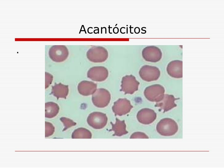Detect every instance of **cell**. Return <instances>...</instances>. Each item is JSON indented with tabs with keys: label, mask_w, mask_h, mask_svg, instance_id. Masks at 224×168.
<instances>
[{
	"label": "cell",
	"mask_w": 224,
	"mask_h": 168,
	"mask_svg": "<svg viewBox=\"0 0 224 168\" xmlns=\"http://www.w3.org/2000/svg\"><path fill=\"white\" fill-rule=\"evenodd\" d=\"M156 129L161 135L170 136L176 134L178 127L177 123L174 119L170 118H164L158 123Z\"/></svg>",
	"instance_id": "1"
},
{
	"label": "cell",
	"mask_w": 224,
	"mask_h": 168,
	"mask_svg": "<svg viewBox=\"0 0 224 168\" xmlns=\"http://www.w3.org/2000/svg\"><path fill=\"white\" fill-rule=\"evenodd\" d=\"M165 92L164 87L158 84H155L146 87L144 94L148 100L156 102H160L163 99Z\"/></svg>",
	"instance_id": "2"
},
{
	"label": "cell",
	"mask_w": 224,
	"mask_h": 168,
	"mask_svg": "<svg viewBox=\"0 0 224 168\" xmlns=\"http://www.w3.org/2000/svg\"><path fill=\"white\" fill-rule=\"evenodd\" d=\"M86 55L90 61L94 63L105 62L107 59L108 53L107 50L102 46H94L87 51Z\"/></svg>",
	"instance_id": "3"
},
{
	"label": "cell",
	"mask_w": 224,
	"mask_h": 168,
	"mask_svg": "<svg viewBox=\"0 0 224 168\" xmlns=\"http://www.w3.org/2000/svg\"><path fill=\"white\" fill-rule=\"evenodd\" d=\"M111 95L109 92L104 88L97 89L93 94L92 100L93 104L100 108L106 106L110 102Z\"/></svg>",
	"instance_id": "4"
},
{
	"label": "cell",
	"mask_w": 224,
	"mask_h": 168,
	"mask_svg": "<svg viewBox=\"0 0 224 168\" xmlns=\"http://www.w3.org/2000/svg\"><path fill=\"white\" fill-rule=\"evenodd\" d=\"M108 118L105 113L100 112H94L88 116L87 122L88 125L93 128L100 129L106 125Z\"/></svg>",
	"instance_id": "5"
},
{
	"label": "cell",
	"mask_w": 224,
	"mask_h": 168,
	"mask_svg": "<svg viewBox=\"0 0 224 168\" xmlns=\"http://www.w3.org/2000/svg\"><path fill=\"white\" fill-rule=\"evenodd\" d=\"M48 54L52 61L59 62L64 61L67 58L69 53L68 49L64 45H54L50 48Z\"/></svg>",
	"instance_id": "6"
},
{
	"label": "cell",
	"mask_w": 224,
	"mask_h": 168,
	"mask_svg": "<svg viewBox=\"0 0 224 168\" xmlns=\"http://www.w3.org/2000/svg\"><path fill=\"white\" fill-rule=\"evenodd\" d=\"M139 74L142 80L149 82L158 80L160 75V71L156 66L145 65L140 69Z\"/></svg>",
	"instance_id": "7"
},
{
	"label": "cell",
	"mask_w": 224,
	"mask_h": 168,
	"mask_svg": "<svg viewBox=\"0 0 224 168\" xmlns=\"http://www.w3.org/2000/svg\"><path fill=\"white\" fill-rule=\"evenodd\" d=\"M139 84L134 76L127 75L122 78L120 90L125 94H132L138 90Z\"/></svg>",
	"instance_id": "8"
},
{
	"label": "cell",
	"mask_w": 224,
	"mask_h": 168,
	"mask_svg": "<svg viewBox=\"0 0 224 168\" xmlns=\"http://www.w3.org/2000/svg\"><path fill=\"white\" fill-rule=\"evenodd\" d=\"M142 56L146 61L156 62L162 58V53L161 49L157 46H150L144 48L142 51Z\"/></svg>",
	"instance_id": "9"
},
{
	"label": "cell",
	"mask_w": 224,
	"mask_h": 168,
	"mask_svg": "<svg viewBox=\"0 0 224 168\" xmlns=\"http://www.w3.org/2000/svg\"><path fill=\"white\" fill-rule=\"evenodd\" d=\"M133 107L129 100L120 98L114 102L112 110L115 115L121 116L129 113Z\"/></svg>",
	"instance_id": "10"
},
{
	"label": "cell",
	"mask_w": 224,
	"mask_h": 168,
	"mask_svg": "<svg viewBox=\"0 0 224 168\" xmlns=\"http://www.w3.org/2000/svg\"><path fill=\"white\" fill-rule=\"evenodd\" d=\"M108 71L103 66H95L90 68L87 73V77L94 81L100 82L105 80L108 76Z\"/></svg>",
	"instance_id": "11"
},
{
	"label": "cell",
	"mask_w": 224,
	"mask_h": 168,
	"mask_svg": "<svg viewBox=\"0 0 224 168\" xmlns=\"http://www.w3.org/2000/svg\"><path fill=\"white\" fill-rule=\"evenodd\" d=\"M157 114L153 110L148 108H143L139 110L137 114V118L140 123L148 125L156 119Z\"/></svg>",
	"instance_id": "12"
},
{
	"label": "cell",
	"mask_w": 224,
	"mask_h": 168,
	"mask_svg": "<svg viewBox=\"0 0 224 168\" xmlns=\"http://www.w3.org/2000/svg\"><path fill=\"white\" fill-rule=\"evenodd\" d=\"M166 71L171 77L176 78L182 77V61L175 60L170 62L167 65Z\"/></svg>",
	"instance_id": "13"
},
{
	"label": "cell",
	"mask_w": 224,
	"mask_h": 168,
	"mask_svg": "<svg viewBox=\"0 0 224 168\" xmlns=\"http://www.w3.org/2000/svg\"><path fill=\"white\" fill-rule=\"evenodd\" d=\"M178 99L172 95L166 94L162 100L157 102L155 106L159 108L163 112H165L177 106L175 101Z\"/></svg>",
	"instance_id": "14"
},
{
	"label": "cell",
	"mask_w": 224,
	"mask_h": 168,
	"mask_svg": "<svg viewBox=\"0 0 224 168\" xmlns=\"http://www.w3.org/2000/svg\"><path fill=\"white\" fill-rule=\"evenodd\" d=\"M97 85L94 82L87 81H82L78 84V90L81 94L88 96L93 94L97 90Z\"/></svg>",
	"instance_id": "15"
},
{
	"label": "cell",
	"mask_w": 224,
	"mask_h": 168,
	"mask_svg": "<svg viewBox=\"0 0 224 168\" xmlns=\"http://www.w3.org/2000/svg\"><path fill=\"white\" fill-rule=\"evenodd\" d=\"M69 93L68 86L61 83L55 84L52 87L51 94L56 97L57 99L59 98H66Z\"/></svg>",
	"instance_id": "16"
},
{
	"label": "cell",
	"mask_w": 224,
	"mask_h": 168,
	"mask_svg": "<svg viewBox=\"0 0 224 168\" xmlns=\"http://www.w3.org/2000/svg\"><path fill=\"white\" fill-rule=\"evenodd\" d=\"M112 129L110 130L114 132V136H121L126 134L128 132L126 129V125L124 120H121L116 118L114 124L111 122Z\"/></svg>",
	"instance_id": "17"
},
{
	"label": "cell",
	"mask_w": 224,
	"mask_h": 168,
	"mask_svg": "<svg viewBox=\"0 0 224 168\" xmlns=\"http://www.w3.org/2000/svg\"><path fill=\"white\" fill-rule=\"evenodd\" d=\"M59 110V106L56 103L52 102L45 103V117L51 118L55 117L58 114Z\"/></svg>",
	"instance_id": "18"
},
{
	"label": "cell",
	"mask_w": 224,
	"mask_h": 168,
	"mask_svg": "<svg viewBox=\"0 0 224 168\" xmlns=\"http://www.w3.org/2000/svg\"><path fill=\"white\" fill-rule=\"evenodd\" d=\"M92 133L88 130L83 127H80L75 130L72 133V138H91Z\"/></svg>",
	"instance_id": "19"
},
{
	"label": "cell",
	"mask_w": 224,
	"mask_h": 168,
	"mask_svg": "<svg viewBox=\"0 0 224 168\" xmlns=\"http://www.w3.org/2000/svg\"><path fill=\"white\" fill-rule=\"evenodd\" d=\"M60 120L63 123L64 127L63 131H64L76 124V123L73 120L67 118L62 117L60 118Z\"/></svg>",
	"instance_id": "20"
},
{
	"label": "cell",
	"mask_w": 224,
	"mask_h": 168,
	"mask_svg": "<svg viewBox=\"0 0 224 168\" xmlns=\"http://www.w3.org/2000/svg\"><path fill=\"white\" fill-rule=\"evenodd\" d=\"M45 127V137H48L52 135L55 131V127L51 123L46 121Z\"/></svg>",
	"instance_id": "21"
},
{
	"label": "cell",
	"mask_w": 224,
	"mask_h": 168,
	"mask_svg": "<svg viewBox=\"0 0 224 168\" xmlns=\"http://www.w3.org/2000/svg\"><path fill=\"white\" fill-rule=\"evenodd\" d=\"M148 136L145 133L141 132H136L133 133L130 138H148Z\"/></svg>",
	"instance_id": "22"
},
{
	"label": "cell",
	"mask_w": 224,
	"mask_h": 168,
	"mask_svg": "<svg viewBox=\"0 0 224 168\" xmlns=\"http://www.w3.org/2000/svg\"><path fill=\"white\" fill-rule=\"evenodd\" d=\"M45 89L47 88L51 84L53 80V76L51 74L46 72H45Z\"/></svg>",
	"instance_id": "23"
},
{
	"label": "cell",
	"mask_w": 224,
	"mask_h": 168,
	"mask_svg": "<svg viewBox=\"0 0 224 168\" xmlns=\"http://www.w3.org/2000/svg\"><path fill=\"white\" fill-rule=\"evenodd\" d=\"M134 31L135 32L137 31L138 34L139 33L140 31V29L138 27H137V29L136 27L134 29Z\"/></svg>",
	"instance_id": "24"
}]
</instances>
